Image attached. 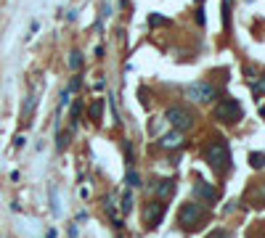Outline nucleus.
<instances>
[{"label": "nucleus", "instance_id": "nucleus-11", "mask_svg": "<svg viewBox=\"0 0 265 238\" xmlns=\"http://www.w3.org/2000/svg\"><path fill=\"white\" fill-rule=\"evenodd\" d=\"M35 106H37V95H29V98H27V103H24V111H22V117H24V122H29V117H32V111H35Z\"/></svg>", "mask_w": 265, "mask_h": 238}, {"label": "nucleus", "instance_id": "nucleus-6", "mask_svg": "<svg viewBox=\"0 0 265 238\" xmlns=\"http://www.w3.org/2000/svg\"><path fill=\"white\" fill-rule=\"evenodd\" d=\"M162 217H165V204L157 199V201H151V204H146V209H144V222L149 228H157L159 222H162Z\"/></svg>", "mask_w": 265, "mask_h": 238}, {"label": "nucleus", "instance_id": "nucleus-3", "mask_svg": "<svg viewBox=\"0 0 265 238\" xmlns=\"http://www.w3.org/2000/svg\"><path fill=\"white\" fill-rule=\"evenodd\" d=\"M165 119H167L170 127L178 130V133H186V130H191V127H194V114H191L186 106H170V109L165 111Z\"/></svg>", "mask_w": 265, "mask_h": 238}, {"label": "nucleus", "instance_id": "nucleus-15", "mask_svg": "<svg viewBox=\"0 0 265 238\" xmlns=\"http://www.w3.org/2000/svg\"><path fill=\"white\" fill-rule=\"evenodd\" d=\"M69 67H72L74 72L83 67V53H80V51H72V53H69Z\"/></svg>", "mask_w": 265, "mask_h": 238}, {"label": "nucleus", "instance_id": "nucleus-4", "mask_svg": "<svg viewBox=\"0 0 265 238\" xmlns=\"http://www.w3.org/2000/svg\"><path fill=\"white\" fill-rule=\"evenodd\" d=\"M201 220H205V206H201L199 201H186V204L180 206L178 222H180L183 228H196Z\"/></svg>", "mask_w": 265, "mask_h": 238}, {"label": "nucleus", "instance_id": "nucleus-7", "mask_svg": "<svg viewBox=\"0 0 265 238\" xmlns=\"http://www.w3.org/2000/svg\"><path fill=\"white\" fill-rule=\"evenodd\" d=\"M194 196L196 199H205V201H215L217 199V188L215 185H210V183H205V180H199L196 185H194Z\"/></svg>", "mask_w": 265, "mask_h": 238}, {"label": "nucleus", "instance_id": "nucleus-10", "mask_svg": "<svg viewBox=\"0 0 265 238\" xmlns=\"http://www.w3.org/2000/svg\"><path fill=\"white\" fill-rule=\"evenodd\" d=\"M88 114H90V119H93V122H101V114H104V101H101V98H98V101H93Z\"/></svg>", "mask_w": 265, "mask_h": 238}, {"label": "nucleus", "instance_id": "nucleus-9", "mask_svg": "<svg viewBox=\"0 0 265 238\" xmlns=\"http://www.w3.org/2000/svg\"><path fill=\"white\" fill-rule=\"evenodd\" d=\"M154 190H157L159 201H165V199H170V196L175 193V180H157V185H154Z\"/></svg>", "mask_w": 265, "mask_h": 238}, {"label": "nucleus", "instance_id": "nucleus-14", "mask_svg": "<svg viewBox=\"0 0 265 238\" xmlns=\"http://www.w3.org/2000/svg\"><path fill=\"white\" fill-rule=\"evenodd\" d=\"M249 164H252L255 169H262L265 167V154H260V151L257 154H249Z\"/></svg>", "mask_w": 265, "mask_h": 238}, {"label": "nucleus", "instance_id": "nucleus-23", "mask_svg": "<svg viewBox=\"0 0 265 238\" xmlns=\"http://www.w3.org/2000/svg\"><path fill=\"white\" fill-rule=\"evenodd\" d=\"M24 143H27V140H24V135H19V138H16V143H13V146H16V148H24Z\"/></svg>", "mask_w": 265, "mask_h": 238}, {"label": "nucleus", "instance_id": "nucleus-22", "mask_svg": "<svg viewBox=\"0 0 265 238\" xmlns=\"http://www.w3.org/2000/svg\"><path fill=\"white\" fill-rule=\"evenodd\" d=\"M223 24L228 27V0H223Z\"/></svg>", "mask_w": 265, "mask_h": 238}, {"label": "nucleus", "instance_id": "nucleus-25", "mask_svg": "<svg viewBox=\"0 0 265 238\" xmlns=\"http://www.w3.org/2000/svg\"><path fill=\"white\" fill-rule=\"evenodd\" d=\"M210 238H231V235H228V233H223V230H217V233H215V235H210Z\"/></svg>", "mask_w": 265, "mask_h": 238}, {"label": "nucleus", "instance_id": "nucleus-19", "mask_svg": "<svg viewBox=\"0 0 265 238\" xmlns=\"http://www.w3.org/2000/svg\"><path fill=\"white\" fill-rule=\"evenodd\" d=\"M69 101H72V93H69V90H64V93H61V103H58V111L64 109V106H69Z\"/></svg>", "mask_w": 265, "mask_h": 238}, {"label": "nucleus", "instance_id": "nucleus-21", "mask_svg": "<svg viewBox=\"0 0 265 238\" xmlns=\"http://www.w3.org/2000/svg\"><path fill=\"white\" fill-rule=\"evenodd\" d=\"M252 90H255V95H260V93H265V77L260 79V82H255V85H252Z\"/></svg>", "mask_w": 265, "mask_h": 238}, {"label": "nucleus", "instance_id": "nucleus-13", "mask_svg": "<svg viewBox=\"0 0 265 238\" xmlns=\"http://www.w3.org/2000/svg\"><path fill=\"white\" fill-rule=\"evenodd\" d=\"M125 183H128L130 188H138V185H141V175H138L135 169H128V175H125Z\"/></svg>", "mask_w": 265, "mask_h": 238}, {"label": "nucleus", "instance_id": "nucleus-20", "mask_svg": "<svg viewBox=\"0 0 265 238\" xmlns=\"http://www.w3.org/2000/svg\"><path fill=\"white\" fill-rule=\"evenodd\" d=\"M80 85H83V79H80V77H72V82H69V88H67V90H69V93H74V90H80Z\"/></svg>", "mask_w": 265, "mask_h": 238}, {"label": "nucleus", "instance_id": "nucleus-16", "mask_svg": "<svg viewBox=\"0 0 265 238\" xmlns=\"http://www.w3.org/2000/svg\"><path fill=\"white\" fill-rule=\"evenodd\" d=\"M48 193H51V204H53L51 209H53V214L58 217V214H61V206H58V193H56V185H51V190H48Z\"/></svg>", "mask_w": 265, "mask_h": 238}, {"label": "nucleus", "instance_id": "nucleus-12", "mask_svg": "<svg viewBox=\"0 0 265 238\" xmlns=\"http://www.w3.org/2000/svg\"><path fill=\"white\" fill-rule=\"evenodd\" d=\"M167 24H170L167 16H162V13H149V27H167Z\"/></svg>", "mask_w": 265, "mask_h": 238}, {"label": "nucleus", "instance_id": "nucleus-17", "mask_svg": "<svg viewBox=\"0 0 265 238\" xmlns=\"http://www.w3.org/2000/svg\"><path fill=\"white\" fill-rule=\"evenodd\" d=\"M80 114H83V103H80V101H77V103L72 106V127H74L77 122H80Z\"/></svg>", "mask_w": 265, "mask_h": 238}, {"label": "nucleus", "instance_id": "nucleus-1", "mask_svg": "<svg viewBox=\"0 0 265 238\" xmlns=\"http://www.w3.org/2000/svg\"><path fill=\"white\" fill-rule=\"evenodd\" d=\"M207 164L215 172H226L231 167V151H228V143L226 140H215L212 146L207 148Z\"/></svg>", "mask_w": 265, "mask_h": 238}, {"label": "nucleus", "instance_id": "nucleus-8", "mask_svg": "<svg viewBox=\"0 0 265 238\" xmlns=\"http://www.w3.org/2000/svg\"><path fill=\"white\" fill-rule=\"evenodd\" d=\"M159 146H162V148H180V146H183V133L173 130V133H167V135H162V140H159Z\"/></svg>", "mask_w": 265, "mask_h": 238}, {"label": "nucleus", "instance_id": "nucleus-2", "mask_svg": "<svg viewBox=\"0 0 265 238\" xmlns=\"http://www.w3.org/2000/svg\"><path fill=\"white\" fill-rule=\"evenodd\" d=\"M241 114H244V109H241V103H239L236 98H223L220 103L212 109V117H215L217 122H226V124L239 122Z\"/></svg>", "mask_w": 265, "mask_h": 238}, {"label": "nucleus", "instance_id": "nucleus-24", "mask_svg": "<svg viewBox=\"0 0 265 238\" xmlns=\"http://www.w3.org/2000/svg\"><path fill=\"white\" fill-rule=\"evenodd\" d=\"M196 21H199V24H205V11H201V8L196 11Z\"/></svg>", "mask_w": 265, "mask_h": 238}, {"label": "nucleus", "instance_id": "nucleus-18", "mask_svg": "<svg viewBox=\"0 0 265 238\" xmlns=\"http://www.w3.org/2000/svg\"><path fill=\"white\" fill-rule=\"evenodd\" d=\"M119 206H122V212L128 214V212L133 209V196H130V193H125V196H122V204H119Z\"/></svg>", "mask_w": 265, "mask_h": 238}, {"label": "nucleus", "instance_id": "nucleus-5", "mask_svg": "<svg viewBox=\"0 0 265 238\" xmlns=\"http://www.w3.org/2000/svg\"><path fill=\"white\" fill-rule=\"evenodd\" d=\"M186 95H189L194 103H210L217 95V88H212L210 82H194V85H189Z\"/></svg>", "mask_w": 265, "mask_h": 238}]
</instances>
